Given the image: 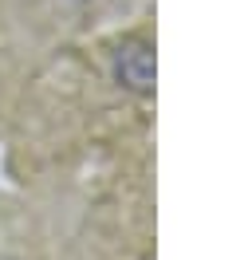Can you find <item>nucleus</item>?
Returning a JSON list of instances; mask_svg holds the SVG:
<instances>
[{
	"label": "nucleus",
	"instance_id": "obj_1",
	"mask_svg": "<svg viewBox=\"0 0 252 260\" xmlns=\"http://www.w3.org/2000/svg\"><path fill=\"white\" fill-rule=\"evenodd\" d=\"M114 79L138 95L154 91V51L146 44H122L114 55Z\"/></svg>",
	"mask_w": 252,
	"mask_h": 260
}]
</instances>
